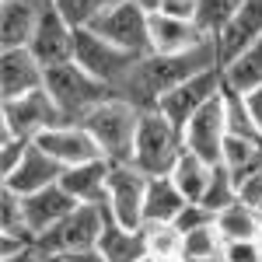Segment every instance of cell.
<instances>
[{
    "instance_id": "cell-1",
    "label": "cell",
    "mask_w": 262,
    "mask_h": 262,
    "mask_svg": "<svg viewBox=\"0 0 262 262\" xmlns=\"http://www.w3.org/2000/svg\"><path fill=\"white\" fill-rule=\"evenodd\" d=\"M213 67H221V46H217V39H206L203 46H196L192 53H182V56H154V53H147V56L137 60L133 74L126 77V84L116 95L126 98L133 108L150 112V108H158V101L171 88H179L182 81L196 77L203 70H213Z\"/></svg>"
},
{
    "instance_id": "cell-2",
    "label": "cell",
    "mask_w": 262,
    "mask_h": 262,
    "mask_svg": "<svg viewBox=\"0 0 262 262\" xmlns=\"http://www.w3.org/2000/svg\"><path fill=\"white\" fill-rule=\"evenodd\" d=\"M46 91L49 98L56 101L63 122H84L101 101L116 98V91L108 84H101L98 77H91L84 67L77 63H60V67H49L46 70Z\"/></svg>"
},
{
    "instance_id": "cell-3",
    "label": "cell",
    "mask_w": 262,
    "mask_h": 262,
    "mask_svg": "<svg viewBox=\"0 0 262 262\" xmlns=\"http://www.w3.org/2000/svg\"><path fill=\"white\" fill-rule=\"evenodd\" d=\"M84 129L95 137L101 158L112 164L133 161V140H137V126H140V108H133L126 98H108L81 122Z\"/></svg>"
},
{
    "instance_id": "cell-4",
    "label": "cell",
    "mask_w": 262,
    "mask_h": 262,
    "mask_svg": "<svg viewBox=\"0 0 262 262\" xmlns=\"http://www.w3.org/2000/svg\"><path fill=\"white\" fill-rule=\"evenodd\" d=\"M182 150H185L182 129L168 119V116H161L158 108L140 112L137 140H133V164L140 168L147 179L171 175V168H175Z\"/></svg>"
},
{
    "instance_id": "cell-5",
    "label": "cell",
    "mask_w": 262,
    "mask_h": 262,
    "mask_svg": "<svg viewBox=\"0 0 262 262\" xmlns=\"http://www.w3.org/2000/svg\"><path fill=\"white\" fill-rule=\"evenodd\" d=\"M137 60H140V56L126 53V49L112 46V42H105L101 35H95L91 28L74 32V63L84 67L91 77H98L101 84H108L112 91H119L122 84H126V77L133 74Z\"/></svg>"
},
{
    "instance_id": "cell-6",
    "label": "cell",
    "mask_w": 262,
    "mask_h": 262,
    "mask_svg": "<svg viewBox=\"0 0 262 262\" xmlns=\"http://www.w3.org/2000/svg\"><path fill=\"white\" fill-rule=\"evenodd\" d=\"M105 224H108L105 206H77L56 227L35 238V252H95Z\"/></svg>"
},
{
    "instance_id": "cell-7",
    "label": "cell",
    "mask_w": 262,
    "mask_h": 262,
    "mask_svg": "<svg viewBox=\"0 0 262 262\" xmlns=\"http://www.w3.org/2000/svg\"><path fill=\"white\" fill-rule=\"evenodd\" d=\"M91 32L126 53H133V56L150 53V14L140 11L133 0H112L101 11V18L91 25Z\"/></svg>"
},
{
    "instance_id": "cell-8",
    "label": "cell",
    "mask_w": 262,
    "mask_h": 262,
    "mask_svg": "<svg viewBox=\"0 0 262 262\" xmlns=\"http://www.w3.org/2000/svg\"><path fill=\"white\" fill-rule=\"evenodd\" d=\"M53 126H63V116L46 88L32 91V95H21V98L0 101V129L4 133H14L21 140L35 143Z\"/></svg>"
},
{
    "instance_id": "cell-9",
    "label": "cell",
    "mask_w": 262,
    "mask_h": 262,
    "mask_svg": "<svg viewBox=\"0 0 262 262\" xmlns=\"http://www.w3.org/2000/svg\"><path fill=\"white\" fill-rule=\"evenodd\" d=\"M143 200H147V175L133 161L112 164L108 171V221L129 227V231H140L143 227Z\"/></svg>"
},
{
    "instance_id": "cell-10",
    "label": "cell",
    "mask_w": 262,
    "mask_h": 262,
    "mask_svg": "<svg viewBox=\"0 0 262 262\" xmlns=\"http://www.w3.org/2000/svg\"><path fill=\"white\" fill-rule=\"evenodd\" d=\"M221 91H224V70L213 67V70H203V74H196V77L182 81L179 88H171V91L158 101V112L168 116L179 129H185L189 119L200 112L203 105H210Z\"/></svg>"
},
{
    "instance_id": "cell-11",
    "label": "cell",
    "mask_w": 262,
    "mask_h": 262,
    "mask_svg": "<svg viewBox=\"0 0 262 262\" xmlns=\"http://www.w3.org/2000/svg\"><path fill=\"white\" fill-rule=\"evenodd\" d=\"M185 150L200 154L203 161L221 164L224 158V143H227V122H224V91L210 105H203L200 112L189 119V126L182 129Z\"/></svg>"
},
{
    "instance_id": "cell-12",
    "label": "cell",
    "mask_w": 262,
    "mask_h": 262,
    "mask_svg": "<svg viewBox=\"0 0 262 262\" xmlns=\"http://www.w3.org/2000/svg\"><path fill=\"white\" fill-rule=\"evenodd\" d=\"M35 147L46 150L63 171H67V168H77V164H84V161H98L101 158L95 137L84 129L81 122H63V126L46 129L39 140H35Z\"/></svg>"
},
{
    "instance_id": "cell-13",
    "label": "cell",
    "mask_w": 262,
    "mask_h": 262,
    "mask_svg": "<svg viewBox=\"0 0 262 262\" xmlns=\"http://www.w3.org/2000/svg\"><path fill=\"white\" fill-rule=\"evenodd\" d=\"M46 88V67L28 49H4L0 56V101L21 98Z\"/></svg>"
},
{
    "instance_id": "cell-14",
    "label": "cell",
    "mask_w": 262,
    "mask_h": 262,
    "mask_svg": "<svg viewBox=\"0 0 262 262\" xmlns=\"http://www.w3.org/2000/svg\"><path fill=\"white\" fill-rule=\"evenodd\" d=\"M28 53L49 70V67H60V63L74 60V28L53 11L46 7L39 28H35V39L28 42Z\"/></svg>"
},
{
    "instance_id": "cell-15",
    "label": "cell",
    "mask_w": 262,
    "mask_h": 262,
    "mask_svg": "<svg viewBox=\"0 0 262 262\" xmlns=\"http://www.w3.org/2000/svg\"><path fill=\"white\" fill-rule=\"evenodd\" d=\"M77 206H81V203L56 182V185H49V189H39V192L25 196V227H28L35 238H42L49 227H56V224H60L67 213H74Z\"/></svg>"
},
{
    "instance_id": "cell-16",
    "label": "cell",
    "mask_w": 262,
    "mask_h": 262,
    "mask_svg": "<svg viewBox=\"0 0 262 262\" xmlns=\"http://www.w3.org/2000/svg\"><path fill=\"white\" fill-rule=\"evenodd\" d=\"M210 39L196 28V21L168 18V14H150V53L154 56H182L192 53L196 46Z\"/></svg>"
},
{
    "instance_id": "cell-17",
    "label": "cell",
    "mask_w": 262,
    "mask_h": 262,
    "mask_svg": "<svg viewBox=\"0 0 262 262\" xmlns=\"http://www.w3.org/2000/svg\"><path fill=\"white\" fill-rule=\"evenodd\" d=\"M42 14H46V7L35 0H0V46L4 49H28Z\"/></svg>"
},
{
    "instance_id": "cell-18",
    "label": "cell",
    "mask_w": 262,
    "mask_h": 262,
    "mask_svg": "<svg viewBox=\"0 0 262 262\" xmlns=\"http://www.w3.org/2000/svg\"><path fill=\"white\" fill-rule=\"evenodd\" d=\"M63 175V168L46 150H39L35 143L25 150V158L21 164L11 171V175H4V189H11V192H18V196H32V192H39V189H49V185H56Z\"/></svg>"
},
{
    "instance_id": "cell-19",
    "label": "cell",
    "mask_w": 262,
    "mask_h": 262,
    "mask_svg": "<svg viewBox=\"0 0 262 262\" xmlns=\"http://www.w3.org/2000/svg\"><path fill=\"white\" fill-rule=\"evenodd\" d=\"M108 171H112V161H84L77 168H67L60 175V185L81 203V206H105L108 200Z\"/></svg>"
},
{
    "instance_id": "cell-20",
    "label": "cell",
    "mask_w": 262,
    "mask_h": 262,
    "mask_svg": "<svg viewBox=\"0 0 262 262\" xmlns=\"http://www.w3.org/2000/svg\"><path fill=\"white\" fill-rule=\"evenodd\" d=\"M255 39H262V0H245V7L231 18V25L217 35L221 46V67L231 56H238L242 49H248Z\"/></svg>"
},
{
    "instance_id": "cell-21",
    "label": "cell",
    "mask_w": 262,
    "mask_h": 262,
    "mask_svg": "<svg viewBox=\"0 0 262 262\" xmlns=\"http://www.w3.org/2000/svg\"><path fill=\"white\" fill-rule=\"evenodd\" d=\"M185 196L179 192V185L158 175V179H147V200H143V224H175V217L185 206Z\"/></svg>"
},
{
    "instance_id": "cell-22",
    "label": "cell",
    "mask_w": 262,
    "mask_h": 262,
    "mask_svg": "<svg viewBox=\"0 0 262 262\" xmlns=\"http://www.w3.org/2000/svg\"><path fill=\"white\" fill-rule=\"evenodd\" d=\"M98 252L105 262H143L147 259V242H143V227L140 231H129V227H119V224H105L98 238Z\"/></svg>"
},
{
    "instance_id": "cell-23",
    "label": "cell",
    "mask_w": 262,
    "mask_h": 262,
    "mask_svg": "<svg viewBox=\"0 0 262 262\" xmlns=\"http://www.w3.org/2000/svg\"><path fill=\"white\" fill-rule=\"evenodd\" d=\"M221 70H224V88H231L238 95L262 88V39H255L238 56H231Z\"/></svg>"
},
{
    "instance_id": "cell-24",
    "label": "cell",
    "mask_w": 262,
    "mask_h": 262,
    "mask_svg": "<svg viewBox=\"0 0 262 262\" xmlns=\"http://www.w3.org/2000/svg\"><path fill=\"white\" fill-rule=\"evenodd\" d=\"M221 164L231 171V179L242 185L245 179L262 171V137H227Z\"/></svg>"
},
{
    "instance_id": "cell-25",
    "label": "cell",
    "mask_w": 262,
    "mask_h": 262,
    "mask_svg": "<svg viewBox=\"0 0 262 262\" xmlns=\"http://www.w3.org/2000/svg\"><path fill=\"white\" fill-rule=\"evenodd\" d=\"M210 175H213V164L203 161L200 154H192V150H182L168 179L179 185V192L189 203H200L203 192H206V185H210Z\"/></svg>"
},
{
    "instance_id": "cell-26",
    "label": "cell",
    "mask_w": 262,
    "mask_h": 262,
    "mask_svg": "<svg viewBox=\"0 0 262 262\" xmlns=\"http://www.w3.org/2000/svg\"><path fill=\"white\" fill-rule=\"evenodd\" d=\"M217 231L224 242H245V238H259L262 231V217L255 206H245L242 200L224 206L217 213Z\"/></svg>"
},
{
    "instance_id": "cell-27",
    "label": "cell",
    "mask_w": 262,
    "mask_h": 262,
    "mask_svg": "<svg viewBox=\"0 0 262 262\" xmlns=\"http://www.w3.org/2000/svg\"><path fill=\"white\" fill-rule=\"evenodd\" d=\"M143 242H147V259L182 262L185 234H182L175 224H143Z\"/></svg>"
},
{
    "instance_id": "cell-28",
    "label": "cell",
    "mask_w": 262,
    "mask_h": 262,
    "mask_svg": "<svg viewBox=\"0 0 262 262\" xmlns=\"http://www.w3.org/2000/svg\"><path fill=\"white\" fill-rule=\"evenodd\" d=\"M242 7L245 0H196V28L203 35L217 39Z\"/></svg>"
},
{
    "instance_id": "cell-29",
    "label": "cell",
    "mask_w": 262,
    "mask_h": 262,
    "mask_svg": "<svg viewBox=\"0 0 262 262\" xmlns=\"http://www.w3.org/2000/svg\"><path fill=\"white\" fill-rule=\"evenodd\" d=\"M108 4H112V0H56L53 11H56L74 32H84V28H91V25L101 18V11H105Z\"/></svg>"
},
{
    "instance_id": "cell-30",
    "label": "cell",
    "mask_w": 262,
    "mask_h": 262,
    "mask_svg": "<svg viewBox=\"0 0 262 262\" xmlns=\"http://www.w3.org/2000/svg\"><path fill=\"white\" fill-rule=\"evenodd\" d=\"M224 122H227V137H262V129L245 108V95L224 88Z\"/></svg>"
},
{
    "instance_id": "cell-31",
    "label": "cell",
    "mask_w": 262,
    "mask_h": 262,
    "mask_svg": "<svg viewBox=\"0 0 262 262\" xmlns=\"http://www.w3.org/2000/svg\"><path fill=\"white\" fill-rule=\"evenodd\" d=\"M203 206H210L213 213H221L224 206H231V203H238V182L231 179V171L224 168V164H213V175H210V185H206V192H203Z\"/></svg>"
},
{
    "instance_id": "cell-32",
    "label": "cell",
    "mask_w": 262,
    "mask_h": 262,
    "mask_svg": "<svg viewBox=\"0 0 262 262\" xmlns=\"http://www.w3.org/2000/svg\"><path fill=\"white\" fill-rule=\"evenodd\" d=\"M224 238L217 231V224L200 227V231H189L185 234V248H182V259H221Z\"/></svg>"
},
{
    "instance_id": "cell-33",
    "label": "cell",
    "mask_w": 262,
    "mask_h": 262,
    "mask_svg": "<svg viewBox=\"0 0 262 262\" xmlns=\"http://www.w3.org/2000/svg\"><path fill=\"white\" fill-rule=\"evenodd\" d=\"M21 231H28L25 227V196L4 189L0 192V234H21Z\"/></svg>"
},
{
    "instance_id": "cell-34",
    "label": "cell",
    "mask_w": 262,
    "mask_h": 262,
    "mask_svg": "<svg viewBox=\"0 0 262 262\" xmlns=\"http://www.w3.org/2000/svg\"><path fill=\"white\" fill-rule=\"evenodd\" d=\"M210 224H217V213H213L210 206H203V203H185L182 213L175 217V227H179L182 234L200 231V227H210Z\"/></svg>"
},
{
    "instance_id": "cell-35",
    "label": "cell",
    "mask_w": 262,
    "mask_h": 262,
    "mask_svg": "<svg viewBox=\"0 0 262 262\" xmlns=\"http://www.w3.org/2000/svg\"><path fill=\"white\" fill-rule=\"evenodd\" d=\"M28 147H32L28 140H21L14 133H4V129H0V175H11L21 164V158H25Z\"/></svg>"
},
{
    "instance_id": "cell-36",
    "label": "cell",
    "mask_w": 262,
    "mask_h": 262,
    "mask_svg": "<svg viewBox=\"0 0 262 262\" xmlns=\"http://www.w3.org/2000/svg\"><path fill=\"white\" fill-rule=\"evenodd\" d=\"M221 262H259V245H255V238H245V242H224Z\"/></svg>"
},
{
    "instance_id": "cell-37",
    "label": "cell",
    "mask_w": 262,
    "mask_h": 262,
    "mask_svg": "<svg viewBox=\"0 0 262 262\" xmlns=\"http://www.w3.org/2000/svg\"><path fill=\"white\" fill-rule=\"evenodd\" d=\"M25 252H35V234L21 231V234H0V259H14Z\"/></svg>"
},
{
    "instance_id": "cell-38",
    "label": "cell",
    "mask_w": 262,
    "mask_h": 262,
    "mask_svg": "<svg viewBox=\"0 0 262 262\" xmlns=\"http://www.w3.org/2000/svg\"><path fill=\"white\" fill-rule=\"evenodd\" d=\"M35 262H105L98 252H35Z\"/></svg>"
},
{
    "instance_id": "cell-39",
    "label": "cell",
    "mask_w": 262,
    "mask_h": 262,
    "mask_svg": "<svg viewBox=\"0 0 262 262\" xmlns=\"http://www.w3.org/2000/svg\"><path fill=\"white\" fill-rule=\"evenodd\" d=\"M158 14H168V18H182V21H196V0H164Z\"/></svg>"
},
{
    "instance_id": "cell-40",
    "label": "cell",
    "mask_w": 262,
    "mask_h": 262,
    "mask_svg": "<svg viewBox=\"0 0 262 262\" xmlns=\"http://www.w3.org/2000/svg\"><path fill=\"white\" fill-rule=\"evenodd\" d=\"M238 200H242L245 206H259L262 203V171L252 175V179H245L242 185H238Z\"/></svg>"
},
{
    "instance_id": "cell-41",
    "label": "cell",
    "mask_w": 262,
    "mask_h": 262,
    "mask_svg": "<svg viewBox=\"0 0 262 262\" xmlns=\"http://www.w3.org/2000/svg\"><path fill=\"white\" fill-rule=\"evenodd\" d=\"M245 108H248V116L255 119V126L262 129V88H255V91H245Z\"/></svg>"
},
{
    "instance_id": "cell-42",
    "label": "cell",
    "mask_w": 262,
    "mask_h": 262,
    "mask_svg": "<svg viewBox=\"0 0 262 262\" xmlns=\"http://www.w3.org/2000/svg\"><path fill=\"white\" fill-rule=\"evenodd\" d=\"M133 4H137L140 11H147V14H158V11H161V4H164V0H133Z\"/></svg>"
},
{
    "instance_id": "cell-43",
    "label": "cell",
    "mask_w": 262,
    "mask_h": 262,
    "mask_svg": "<svg viewBox=\"0 0 262 262\" xmlns=\"http://www.w3.org/2000/svg\"><path fill=\"white\" fill-rule=\"evenodd\" d=\"M0 262H35V252H25V255H14V259H0Z\"/></svg>"
},
{
    "instance_id": "cell-44",
    "label": "cell",
    "mask_w": 262,
    "mask_h": 262,
    "mask_svg": "<svg viewBox=\"0 0 262 262\" xmlns=\"http://www.w3.org/2000/svg\"><path fill=\"white\" fill-rule=\"evenodd\" d=\"M255 245H259V262H262V231H259V238H255Z\"/></svg>"
},
{
    "instance_id": "cell-45",
    "label": "cell",
    "mask_w": 262,
    "mask_h": 262,
    "mask_svg": "<svg viewBox=\"0 0 262 262\" xmlns=\"http://www.w3.org/2000/svg\"><path fill=\"white\" fill-rule=\"evenodd\" d=\"M182 262H221V259H182Z\"/></svg>"
},
{
    "instance_id": "cell-46",
    "label": "cell",
    "mask_w": 262,
    "mask_h": 262,
    "mask_svg": "<svg viewBox=\"0 0 262 262\" xmlns=\"http://www.w3.org/2000/svg\"><path fill=\"white\" fill-rule=\"evenodd\" d=\"M35 4H42V7H53V4H56V0H35Z\"/></svg>"
},
{
    "instance_id": "cell-47",
    "label": "cell",
    "mask_w": 262,
    "mask_h": 262,
    "mask_svg": "<svg viewBox=\"0 0 262 262\" xmlns=\"http://www.w3.org/2000/svg\"><path fill=\"white\" fill-rule=\"evenodd\" d=\"M255 210H259V217H262V203H259V206H255Z\"/></svg>"
}]
</instances>
